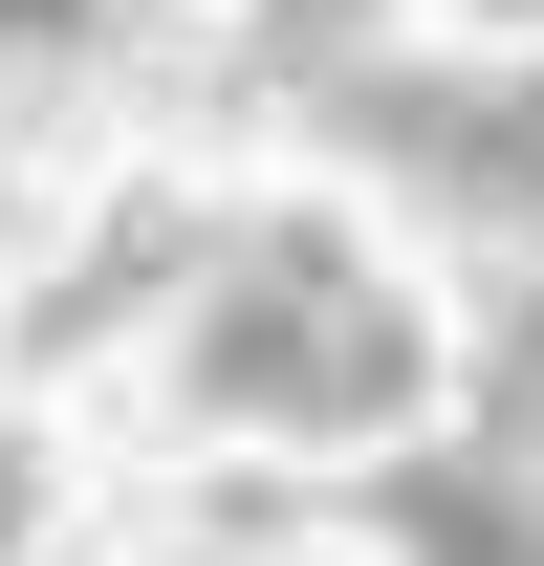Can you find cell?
Returning a JSON list of instances; mask_svg holds the SVG:
<instances>
[{"label": "cell", "mask_w": 544, "mask_h": 566, "mask_svg": "<svg viewBox=\"0 0 544 566\" xmlns=\"http://www.w3.org/2000/svg\"><path fill=\"white\" fill-rule=\"evenodd\" d=\"M393 523L414 566H544V262L501 327V392H479V458H393Z\"/></svg>", "instance_id": "2"}, {"label": "cell", "mask_w": 544, "mask_h": 566, "mask_svg": "<svg viewBox=\"0 0 544 566\" xmlns=\"http://www.w3.org/2000/svg\"><path fill=\"white\" fill-rule=\"evenodd\" d=\"M109 44V0H0V66H87Z\"/></svg>", "instance_id": "3"}, {"label": "cell", "mask_w": 544, "mask_h": 566, "mask_svg": "<svg viewBox=\"0 0 544 566\" xmlns=\"http://www.w3.org/2000/svg\"><path fill=\"white\" fill-rule=\"evenodd\" d=\"M414 392H436V327L348 262L327 218H240V240H218V283H197V415H240V436H393Z\"/></svg>", "instance_id": "1"}]
</instances>
